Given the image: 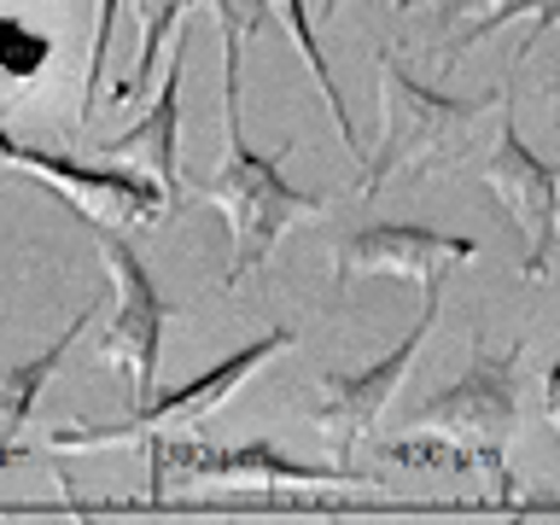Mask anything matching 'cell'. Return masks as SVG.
<instances>
[{
  "instance_id": "cell-1",
  "label": "cell",
  "mask_w": 560,
  "mask_h": 525,
  "mask_svg": "<svg viewBox=\"0 0 560 525\" xmlns=\"http://www.w3.org/2000/svg\"><path fill=\"white\" fill-rule=\"evenodd\" d=\"M245 30H222V164L205 175V182L187 187V199L217 205L228 222V275L222 287L234 292L240 280H252L269 252L292 234L298 222L322 217L327 199L322 192H304L287 182V158L298 140H280V152H257L252 135H245V112H240V88H245Z\"/></svg>"
},
{
  "instance_id": "cell-2",
  "label": "cell",
  "mask_w": 560,
  "mask_h": 525,
  "mask_svg": "<svg viewBox=\"0 0 560 525\" xmlns=\"http://www.w3.org/2000/svg\"><path fill=\"white\" fill-rule=\"evenodd\" d=\"M374 77H380L385 135H380V152L362 158V182H357L362 199H374L392 175H432V170L462 164L472 122H479L490 105H508V88H485V94H444V88H427L397 52H380Z\"/></svg>"
},
{
  "instance_id": "cell-3",
  "label": "cell",
  "mask_w": 560,
  "mask_h": 525,
  "mask_svg": "<svg viewBox=\"0 0 560 525\" xmlns=\"http://www.w3.org/2000/svg\"><path fill=\"white\" fill-rule=\"evenodd\" d=\"M520 357H525L520 339L508 350H490L472 339V362L409 409V432H438L472 455V467L490 485V502H514L508 444L520 432Z\"/></svg>"
},
{
  "instance_id": "cell-4",
  "label": "cell",
  "mask_w": 560,
  "mask_h": 525,
  "mask_svg": "<svg viewBox=\"0 0 560 525\" xmlns=\"http://www.w3.org/2000/svg\"><path fill=\"white\" fill-rule=\"evenodd\" d=\"M140 455L152 467V502H164L175 485H234L257 490V497H280V490H380L374 472L357 462H298L269 438L252 444H210V438L187 432H147Z\"/></svg>"
},
{
  "instance_id": "cell-5",
  "label": "cell",
  "mask_w": 560,
  "mask_h": 525,
  "mask_svg": "<svg viewBox=\"0 0 560 525\" xmlns=\"http://www.w3.org/2000/svg\"><path fill=\"white\" fill-rule=\"evenodd\" d=\"M0 164L18 170L24 182L52 187L65 205H77L88 222H112V228H164L175 217V199L164 192L152 170L129 164L122 170L117 158H77V152H47V147H24V140L7 135L0 122Z\"/></svg>"
},
{
  "instance_id": "cell-6",
  "label": "cell",
  "mask_w": 560,
  "mask_h": 525,
  "mask_svg": "<svg viewBox=\"0 0 560 525\" xmlns=\"http://www.w3.org/2000/svg\"><path fill=\"white\" fill-rule=\"evenodd\" d=\"M94 228V245L112 269V322L100 332V362L117 368L122 385H129V409H140L158 392V350H164V327L175 304L158 292V280L140 257V245L112 222H88Z\"/></svg>"
},
{
  "instance_id": "cell-7",
  "label": "cell",
  "mask_w": 560,
  "mask_h": 525,
  "mask_svg": "<svg viewBox=\"0 0 560 525\" xmlns=\"http://www.w3.org/2000/svg\"><path fill=\"white\" fill-rule=\"evenodd\" d=\"M444 287L450 275H432L427 298H420V315L415 327L402 332V339L385 350V357H374L368 368H350V374H322L315 380V397H310V427L322 432V444L332 462H357L362 438L385 420V409H392L397 385L409 380V362L420 357V345H427V332L438 327V310H444Z\"/></svg>"
},
{
  "instance_id": "cell-8",
  "label": "cell",
  "mask_w": 560,
  "mask_h": 525,
  "mask_svg": "<svg viewBox=\"0 0 560 525\" xmlns=\"http://www.w3.org/2000/svg\"><path fill=\"white\" fill-rule=\"evenodd\" d=\"M292 339H298L292 327H269V332H257L252 345L228 350L222 362H210L205 374H192L187 385H175V392H152L147 402H140V409L122 415L117 427H59V432H52V450H112V444H140L147 432L192 427V420H205L210 409H222V402L234 397V392L257 374L262 362H275L280 350H292Z\"/></svg>"
},
{
  "instance_id": "cell-9",
  "label": "cell",
  "mask_w": 560,
  "mask_h": 525,
  "mask_svg": "<svg viewBox=\"0 0 560 525\" xmlns=\"http://www.w3.org/2000/svg\"><path fill=\"white\" fill-rule=\"evenodd\" d=\"M479 182L497 192L502 210L525 234L520 275L525 280H549L555 257H560V164H549L542 152L525 147V135L514 129V94H508V117L497 129V147H490L485 164H479Z\"/></svg>"
},
{
  "instance_id": "cell-10",
  "label": "cell",
  "mask_w": 560,
  "mask_h": 525,
  "mask_svg": "<svg viewBox=\"0 0 560 525\" xmlns=\"http://www.w3.org/2000/svg\"><path fill=\"white\" fill-rule=\"evenodd\" d=\"M472 257H479V240L450 234V228H432V222H357L332 240L339 280L385 275V280H415V287H427L432 275H450Z\"/></svg>"
},
{
  "instance_id": "cell-11",
  "label": "cell",
  "mask_w": 560,
  "mask_h": 525,
  "mask_svg": "<svg viewBox=\"0 0 560 525\" xmlns=\"http://www.w3.org/2000/svg\"><path fill=\"white\" fill-rule=\"evenodd\" d=\"M182 82H187V42L170 47V65L158 77V100L140 112V122H129L122 135L100 140V158H122V164L152 170L164 192L175 199V210L187 205V182H182Z\"/></svg>"
},
{
  "instance_id": "cell-12",
  "label": "cell",
  "mask_w": 560,
  "mask_h": 525,
  "mask_svg": "<svg viewBox=\"0 0 560 525\" xmlns=\"http://www.w3.org/2000/svg\"><path fill=\"white\" fill-rule=\"evenodd\" d=\"M269 24H280V30L292 35V47L304 52L315 88H322L327 105H332V129H339V140H345L357 158H368L357 122H350V105H345V94H339V82H332V65H327L322 42H315V0H252V12H245V35H257V30H269Z\"/></svg>"
},
{
  "instance_id": "cell-13",
  "label": "cell",
  "mask_w": 560,
  "mask_h": 525,
  "mask_svg": "<svg viewBox=\"0 0 560 525\" xmlns=\"http://www.w3.org/2000/svg\"><path fill=\"white\" fill-rule=\"evenodd\" d=\"M88 322H94V310H77V315H70V327L42 350V357H30V362H0V462L12 455L18 432H24V420H30V409H35V397H42V385L59 374V362L70 357V345L82 339Z\"/></svg>"
},
{
  "instance_id": "cell-14",
  "label": "cell",
  "mask_w": 560,
  "mask_h": 525,
  "mask_svg": "<svg viewBox=\"0 0 560 525\" xmlns=\"http://www.w3.org/2000/svg\"><path fill=\"white\" fill-rule=\"evenodd\" d=\"M192 7H217V0H135V24H140V42H135V65L122 70V82L112 88V100H135L140 88L152 82L158 70V52L170 47L175 35V18L192 12Z\"/></svg>"
},
{
  "instance_id": "cell-15",
  "label": "cell",
  "mask_w": 560,
  "mask_h": 525,
  "mask_svg": "<svg viewBox=\"0 0 560 525\" xmlns=\"http://www.w3.org/2000/svg\"><path fill=\"white\" fill-rule=\"evenodd\" d=\"M392 7H397V12H420V18H427L432 47H438V70L450 77V70L467 59V52H462V35L479 24V18L497 7V0H392Z\"/></svg>"
},
{
  "instance_id": "cell-16",
  "label": "cell",
  "mask_w": 560,
  "mask_h": 525,
  "mask_svg": "<svg viewBox=\"0 0 560 525\" xmlns=\"http://www.w3.org/2000/svg\"><path fill=\"white\" fill-rule=\"evenodd\" d=\"M514 18H525V24H532V35H525V42L514 47V65H508V70H520L525 59H532V47H537L542 35H549V30L560 24V0H497V7H490V12L479 18V24H472V30L462 35V52H467V47H479L485 35L508 30V24H514Z\"/></svg>"
},
{
  "instance_id": "cell-17",
  "label": "cell",
  "mask_w": 560,
  "mask_h": 525,
  "mask_svg": "<svg viewBox=\"0 0 560 525\" xmlns=\"http://www.w3.org/2000/svg\"><path fill=\"white\" fill-rule=\"evenodd\" d=\"M380 455H385V462H397V467H427V472H479V467H472V455L455 450L450 438L409 432V427H402L397 438H385Z\"/></svg>"
},
{
  "instance_id": "cell-18",
  "label": "cell",
  "mask_w": 560,
  "mask_h": 525,
  "mask_svg": "<svg viewBox=\"0 0 560 525\" xmlns=\"http://www.w3.org/2000/svg\"><path fill=\"white\" fill-rule=\"evenodd\" d=\"M47 59H52V35H42L35 24H24V18H12V12H0V70H7L12 82H30Z\"/></svg>"
},
{
  "instance_id": "cell-19",
  "label": "cell",
  "mask_w": 560,
  "mask_h": 525,
  "mask_svg": "<svg viewBox=\"0 0 560 525\" xmlns=\"http://www.w3.org/2000/svg\"><path fill=\"white\" fill-rule=\"evenodd\" d=\"M122 0H100L94 12V42H88V65H82V100H77V129L94 122V88L105 82V52H112V30H117Z\"/></svg>"
},
{
  "instance_id": "cell-20",
  "label": "cell",
  "mask_w": 560,
  "mask_h": 525,
  "mask_svg": "<svg viewBox=\"0 0 560 525\" xmlns=\"http://www.w3.org/2000/svg\"><path fill=\"white\" fill-rule=\"evenodd\" d=\"M542 427L560 438V357L549 362V374H542Z\"/></svg>"
},
{
  "instance_id": "cell-21",
  "label": "cell",
  "mask_w": 560,
  "mask_h": 525,
  "mask_svg": "<svg viewBox=\"0 0 560 525\" xmlns=\"http://www.w3.org/2000/svg\"><path fill=\"white\" fill-rule=\"evenodd\" d=\"M217 18H222V30H245V18H234V0H217Z\"/></svg>"
},
{
  "instance_id": "cell-22",
  "label": "cell",
  "mask_w": 560,
  "mask_h": 525,
  "mask_svg": "<svg viewBox=\"0 0 560 525\" xmlns=\"http://www.w3.org/2000/svg\"><path fill=\"white\" fill-rule=\"evenodd\" d=\"M339 7H345V0H315V12H322V18H332Z\"/></svg>"
}]
</instances>
